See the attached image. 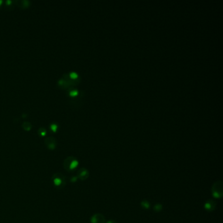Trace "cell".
I'll return each instance as SVG.
<instances>
[{
  "mask_svg": "<svg viewBox=\"0 0 223 223\" xmlns=\"http://www.w3.org/2000/svg\"><path fill=\"white\" fill-rule=\"evenodd\" d=\"M106 223H118L117 221H113V220H111V221H107Z\"/></svg>",
  "mask_w": 223,
  "mask_h": 223,
  "instance_id": "e0dca14e",
  "label": "cell"
},
{
  "mask_svg": "<svg viewBox=\"0 0 223 223\" xmlns=\"http://www.w3.org/2000/svg\"><path fill=\"white\" fill-rule=\"evenodd\" d=\"M90 222L91 223H105V219L102 214L96 213L91 217Z\"/></svg>",
  "mask_w": 223,
  "mask_h": 223,
  "instance_id": "52a82bcc",
  "label": "cell"
},
{
  "mask_svg": "<svg viewBox=\"0 0 223 223\" xmlns=\"http://www.w3.org/2000/svg\"><path fill=\"white\" fill-rule=\"evenodd\" d=\"M77 179H78V178H77V176H72L71 178H70V182L75 183V182H77Z\"/></svg>",
  "mask_w": 223,
  "mask_h": 223,
  "instance_id": "2e32d148",
  "label": "cell"
},
{
  "mask_svg": "<svg viewBox=\"0 0 223 223\" xmlns=\"http://www.w3.org/2000/svg\"><path fill=\"white\" fill-rule=\"evenodd\" d=\"M45 146L47 147V148L51 151L55 150L56 147V145H57L56 140L55 138L53 137H47L45 140Z\"/></svg>",
  "mask_w": 223,
  "mask_h": 223,
  "instance_id": "277c9868",
  "label": "cell"
},
{
  "mask_svg": "<svg viewBox=\"0 0 223 223\" xmlns=\"http://www.w3.org/2000/svg\"><path fill=\"white\" fill-rule=\"evenodd\" d=\"M22 127L25 131H30L32 128V126L31 125V123L28 122V121H24V122L22 124Z\"/></svg>",
  "mask_w": 223,
  "mask_h": 223,
  "instance_id": "ba28073f",
  "label": "cell"
},
{
  "mask_svg": "<svg viewBox=\"0 0 223 223\" xmlns=\"http://www.w3.org/2000/svg\"><path fill=\"white\" fill-rule=\"evenodd\" d=\"M69 94L71 95L72 96H77L78 94V91L76 90H73L69 92Z\"/></svg>",
  "mask_w": 223,
  "mask_h": 223,
  "instance_id": "9a60e30c",
  "label": "cell"
},
{
  "mask_svg": "<svg viewBox=\"0 0 223 223\" xmlns=\"http://www.w3.org/2000/svg\"><path fill=\"white\" fill-rule=\"evenodd\" d=\"M211 194L217 199L222 198L223 196V183L221 181H217L211 187Z\"/></svg>",
  "mask_w": 223,
  "mask_h": 223,
  "instance_id": "3957f363",
  "label": "cell"
},
{
  "mask_svg": "<svg viewBox=\"0 0 223 223\" xmlns=\"http://www.w3.org/2000/svg\"><path fill=\"white\" fill-rule=\"evenodd\" d=\"M58 128V125H56V124H55V123H53V124H52L51 125H50V129H51L52 131L54 132H56V131H57Z\"/></svg>",
  "mask_w": 223,
  "mask_h": 223,
  "instance_id": "4fadbf2b",
  "label": "cell"
},
{
  "mask_svg": "<svg viewBox=\"0 0 223 223\" xmlns=\"http://www.w3.org/2000/svg\"><path fill=\"white\" fill-rule=\"evenodd\" d=\"M1 2H2L1 1H0V5H1Z\"/></svg>",
  "mask_w": 223,
  "mask_h": 223,
  "instance_id": "ac0fdd59",
  "label": "cell"
},
{
  "mask_svg": "<svg viewBox=\"0 0 223 223\" xmlns=\"http://www.w3.org/2000/svg\"><path fill=\"white\" fill-rule=\"evenodd\" d=\"M64 168L67 171H73L77 168L79 164L78 160L74 156L67 157L64 161Z\"/></svg>",
  "mask_w": 223,
  "mask_h": 223,
  "instance_id": "7a4b0ae2",
  "label": "cell"
},
{
  "mask_svg": "<svg viewBox=\"0 0 223 223\" xmlns=\"http://www.w3.org/2000/svg\"><path fill=\"white\" fill-rule=\"evenodd\" d=\"M38 134L40 135L41 136H45L47 134L46 129L43 128V127H41V128L38 130Z\"/></svg>",
  "mask_w": 223,
  "mask_h": 223,
  "instance_id": "30bf717a",
  "label": "cell"
},
{
  "mask_svg": "<svg viewBox=\"0 0 223 223\" xmlns=\"http://www.w3.org/2000/svg\"><path fill=\"white\" fill-rule=\"evenodd\" d=\"M51 180L53 186L58 190L62 189L66 185V177L61 173H56L54 174Z\"/></svg>",
  "mask_w": 223,
  "mask_h": 223,
  "instance_id": "6da1fadb",
  "label": "cell"
},
{
  "mask_svg": "<svg viewBox=\"0 0 223 223\" xmlns=\"http://www.w3.org/2000/svg\"><path fill=\"white\" fill-rule=\"evenodd\" d=\"M77 177L78 179L81 181H85L88 178L89 171L86 168H82L78 170L77 173Z\"/></svg>",
  "mask_w": 223,
  "mask_h": 223,
  "instance_id": "5b68a950",
  "label": "cell"
},
{
  "mask_svg": "<svg viewBox=\"0 0 223 223\" xmlns=\"http://www.w3.org/2000/svg\"><path fill=\"white\" fill-rule=\"evenodd\" d=\"M141 207L144 209V210H149L151 207V204L147 200H143V201L141 202Z\"/></svg>",
  "mask_w": 223,
  "mask_h": 223,
  "instance_id": "9c48e42d",
  "label": "cell"
},
{
  "mask_svg": "<svg viewBox=\"0 0 223 223\" xmlns=\"http://www.w3.org/2000/svg\"><path fill=\"white\" fill-rule=\"evenodd\" d=\"M20 2L21 3V5H22L21 6H22V7H23V8H26L29 6V5H30L29 1H25V0L24 1H20Z\"/></svg>",
  "mask_w": 223,
  "mask_h": 223,
  "instance_id": "7c38bea8",
  "label": "cell"
},
{
  "mask_svg": "<svg viewBox=\"0 0 223 223\" xmlns=\"http://www.w3.org/2000/svg\"><path fill=\"white\" fill-rule=\"evenodd\" d=\"M162 208H163V207H162V204H156V205H155L154 206V208L153 209H154V210L155 211H156V212H160V211H162Z\"/></svg>",
  "mask_w": 223,
  "mask_h": 223,
  "instance_id": "8fae6325",
  "label": "cell"
},
{
  "mask_svg": "<svg viewBox=\"0 0 223 223\" xmlns=\"http://www.w3.org/2000/svg\"><path fill=\"white\" fill-rule=\"evenodd\" d=\"M69 76H70V77H71L72 79H75L77 78V77H78V75H77V73H74V72H72V73H70Z\"/></svg>",
  "mask_w": 223,
  "mask_h": 223,
  "instance_id": "5bb4252c",
  "label": "cell"
},
{
  "mask_svg": "<svg viewBox=\"0 0 223 223\" xmlns=\"http://www.w3.org/2000/svg\"><path fill=\"white\" fill-rule=\"evenodd\" d=\"M217 204L215 201H214L213 200H208L205 202L204 204V208L205 210L209 211V212H212L216 208Z\"/></svg>",
  "mask_w": 223,
  "mask_h": 223,
  "instance_id": "8992f818",
  "label": "cell"
}]
</instances>
